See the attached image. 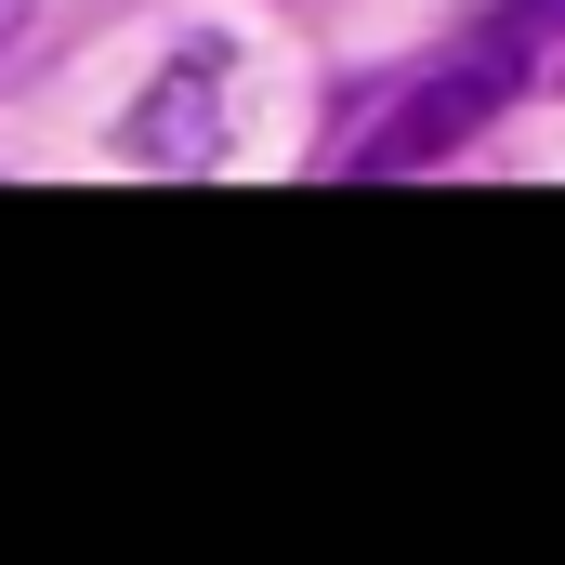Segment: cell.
<instances>
[{
    "instance_id": "obj_1",
    "label": "cell",
    "mask_w": 565,
    "mask_h": 565,
    "mask_svg": "<svg viewBox=\"0 0 565 565\" xmlns=\"http://www.w3.org/2000/svg\"><path fill=\"white\" fill-rule=\"evenodd\" d=\"M500 79H513V40H487L473 66L422 79V93H408V119H395V132H369V171H408V158H434V145H460L487 106H500Z\"/></svg>"
},
{
    "instance_id": "obj_3",
    "label": "cell",
    "mask_w": 565,
    "mask_h": 565,
    "mask_svg": "<svg viewBox=\"0 0 565 565\" xmlns=\"http://www.w3.org/2000/svg\"><path fill=\"white\" fill-rule=\"evenodd\" d=\"M553 13H565V0H526V26H553Z\"/></svg>"
},
{
    "instance_id": "obj_2",
    "label": "cell",
    "mask_w": 565,
    "mask_h": 565,
    "mask_svg": "<svg viewBox=\"0 0 565 565\" xmlns=\"http://www.w3.org/2000/svg\"><path fill=\"white\" fill-rule=\"evenodd\" d=\"M132 158H158V171H198V158H224V53H184V66L145 93Z\"/></svg>"
}]
</instances>
